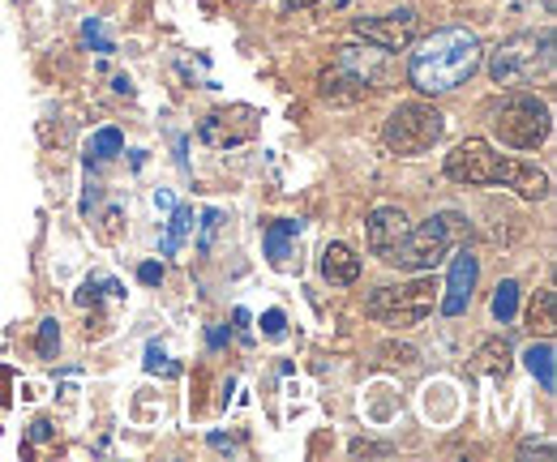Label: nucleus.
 Returning <instances> with one entry per match:
<instances>
[{
    "label": "nucleus",
    "mask_w": 557,
    "mask_h": 462,
    "mask_svg": "<svg viewBox=\"0 0 557 462\" xmlns=\"http://www.w3.org/2000/svg\"><path fill=\"white\" fill-rule=\"evenodd\" d=\"M463 223L455 214H437V218H424L420 227H408V236L399 240L395 258L386 265H399V270H412V274H424L450 253V245L459 240Z\"/></svg>",
    "instance_id": "nucleus-5"
},
{
    "label": "nucleus",
    "mask_w": 557,
    "mask_h": 462,
    "mask_svg": "<svg viewBox=\"0 0 557 462\" xmlns=\"http://www.w3.org/2000/svg\"><path fill=\"white\" fill-rule=\"evenodd\" d=\"M528 326L532 330H554V287H541L536 291V300H532V309H528Z\"/></svg>",
    "instance_id": "nucleus-16"
},
{
    "label": "nucleus",
    "mask_w": 557,
    "mask_h": 462,
    "mask_svg": "<svg viewBox=\"0 0 557 462\" xmlns=\"http://www.w3.org/2000/svg\"><path fill=\"white\" fill-rule=\"evenodd\" d=\"M515 313H519V283L515 278H502L497 283V296H493V317L506 326V322H515Z\"/></svg>",
    "instance_id": "nucleus-14"
},
{
    "label": "nucleus",
    "mask_w": 557,
    "mask_h": 462,
    "mask_svg": "<svg viewBox=\"0 0 557 462\" xmlns=\"http://www.w3.org/2000/svg\"><path fill=\"white\" fill-rule=\"evenodd\" d=\"M476 274H481V265L463 249V253L455 258V265H450V278H446V296H442V313H446V317L468 313L472 291H476Z\"/></svg>",
    "instance_id": "nucleus-11"
},
{
    "label": "nucleus",
    "mask_w": 557,
    "mask_h": 462,
    "mask_svg": "<svg viewBox=\"0 0 557 462\" xmlns=\"http://www.w3.org/2000/svg\"><path fill=\"white\" fill-rule=\"evenodd\" d=\"M554 4H557V0H545V9H549V13H554Z\"/></svg>",
    "instance_id": "nucleus-28"
},
{
    "label": "nucleus",
    "mask_w": 557,
    "mask_h": 462,
    "mask_svg": "<svg viewBox=\"0 0 557 462\" xmlns=\"http://www.w3.org/2000/svg\"><path fill=\"white\" fill-rule=\"evenodd\" d=\"M528 369H532V377L545 386V390H554L557 377H554V342H536L532 351H528Z\"/></svg>",
    "instance_id": "nucleus-13"
},
{
    "label": "nucleus",
    "mask_w": 557,
    "mask_h": 462,
    "mask_svg": "<svg viewBox=\"0 0 557 462\" xmlns=\"http://www.w3.org/2000/svg\"><path fill=\"white\" fill-rule=\"evenodd\" d=\"M442 133H446V116H442L433 103H399V108L391 112L382 137H386V146H391L395 154H420V150L437 146Z\"/></svg>",
    "instance_id": "nucleus-7"
},
{
    "label": "nucleus",
    "mask_w": 557,
    "mask_h": 462,
    "mask_svg": "<svg viewBox=\"0 0 557 462\" xmlns=\"http://www.w3.org/2000/svg\"><path fill=\"white\" fill-rule=\"evenodd\" d=\"M408 236V214L399 210V205H377L373 214H369V223H364V240H369V253L373 258H382V262H391L395 258V249H399V240Z\"/></svg>",
    "instance_id": "nucleus-10"
},
{
    "label": "nucleus",
    "mask_w": 557,
    "mask_h": 462,
    "mask_svg": "<svg viewBox=\"0 0 557 462\" xmlns=\"http://www.w3.org/2000/svg\"><path fill=\"white\" fill-rule=\"evenodd\" d=\"M322 278L335 283V287H351L360 278V258L351 253L348 245H326V253H322Z\"/></svg>",
    "instance_id": "nucleus-12"
},
{
    "label": "nucleus",
    "mask_w": 557,
    "mask_h": 462,
    "mask_svg": "<svg viewBox=\"0 0 557 462\" xmlns=\"http://www.w3.org/2000/svg\"><path fill=\"white\" fill-rule=\"evenodd\" d=\"M382 360H386V364H404V369H412L420 355H417V347H408V342H386V347H382Z\"/></svg>",
    "instance_id": "nucleus-19"
},
{
    "label": "nucleus",
    "mask_w": 557,
    "mask_h": 462,
    "mask_svg": "<svg viewBox=\"0 0 557 462\" xmlns=\"http://www.w3.org/2000/svg\"><path fill=\"white\" fill-rule=\"evenodd\" d=\"M485 61L481 52V39L463 26H446L437 35H429L412 52V65H408V77L420 95H446L455 86H463L476 68Z\"/></svg>",
    "instance_id": "nucleus-2"
},
{
    "label": "nucleus",
    "mask_w": 557,
    "mask_h": 462,
    "mask_svg": "<svg viewBox=\"0 0 557 462\" xmlns=\"http://www.w3.org/2000/svg\"><path fill=\"white\" fill-rule=\"evenodd\" d=\"M262 129V116L253 112V108H245V103H236V108H223V112H210L207 121H202V129L198 137L214 146V150H223V146H240V141H253Z\"/></svg>",
    "instance_id": "nucleus-9"
},
{
    "label": "nucleus",
    "mask_w": 557,
    "mask_h": 462,
    "mask_svg": "<svg viewBox=\"0 0 557 462\" xmlns=\"http://www.w3.org/2000/svg\"><path fill=\"white\" fill-rule=\"evenodd\" d=\"M185 232H194V210H189V205H181V210L172 214V227H168V236H163V253H176L181 240H185Z\"/></svg>",
    "instance_id": "nucleus-18"
},
{
    "label": "nucleus",
    "mask_w": 557,
    "mask_h": 462,
    "mask_svg": "<svg viewBox=\"0 0 557 462\" xmlns=\"http://www.w3.org/2000/svg\"><path fill=\"white\" fill-rule=\"evenodd\" d=\"M146 369H163V351H159V347L146 351Z\"/></svg>",
    "instance_id": "nucleus-26"
},
{
    "label": "nucleus",
    "mask_w": 557,
    "mask_h": 462,
    "mask_svg": "<svg viewBox=\"0 0 557 462\" xmlns=\"http://www.w3.org/2000/svg\"><path fill=\"white\" fill-rule=\"evenodd\" d=\"M351 30H356L364 43L382 48V52H404V48L417 39V9H391V13H382V17H356Z\"/></svg>",
    "instance_id": "nucleus-8"
},
{
    "label": "nucleus",
    "mask_w": 557,
    "mask_h": 462,
    "mask_svg": "<svg viewBox=\"0 0 557 462\" xmlns=\"http://www.w3.org/2000/svg\"><path fill=\"white\" fill-rule=\"evenodd\" d=\"M446 176L455 185H472V189H515L528 201L549 198V176L545 172H536L532 163H519L510 154H497L485 137L459 141L446 154Z\"/></svg>",
    "instance_id": "nucleus-1"
},
{
    "label": "nucleus",
    "mask_w": 557,
    "mask_h": 462,
    "mask_svg": "<svg viewBox=\"0 0 557 462\" xmlns=\"http://www.w3.org/2000/svg\"><path fill=\"white\" fill-rule=\"evenodd\" d=\"M292 236H296V223H287V218L267 232V253L275 265H287V258H292Z\"/></svg>",
    "instance_id": "nucleus-15"
},
{
    "label": "nucleus",
    "mask_w": 557,
    "mask_h": 462,
    "mask_svg": "<svg viewBox=\"0 0 557 462\" xmlns=\"http://www.w3.org/2000/svg\"><path fill=\"white\" fill-rule=\"evenodd\" d=\"M121 146H125V137H121V133H116V129H99V133H95V146H90V150H95L99 159H112Z\"/></svg>",
    "instance_id": "nucleus-20"
},
{
    "label": "nucleus",
    "mask_w": 557,
    "mask_h": 462,
    "mask_svg": "<svg viewBox=\"0 0 557 462\" xmlns=\"http://www.w3.org/2000/svg\"><path fill=\"white\" fill-rule=\"evenodd\" d=\"M57 347H61V330H57V322H44V326H39V355H44V360H52V355H57Z\"/></svg>",
    "instance_id": "nucleus-21"
},
{
    "label": "nucleus",
    "mask_w": 557,
    "mask_h": 462,
    "mask_svg": "<svg viewBox=\"0 0 557 462\" xmlns=\"http://www.w3.org/2000/svg\"><path fill=\"white\" fill-rule=\"evenodd\" d=\"M30 437H35V441H48V437H52V420H35Z\"/></svg>",
    "instance_id": "nucleus-25"
},
{
    "label": "nucleus",
    "mask_w": 557,
    "mask_h": 462,
    "mask_svg": "<svg viewBox=\"0 0 557 462\" xmlns=\"http://www.w3.org/2000/svg\"><path fill=\"white\" fill-rule=\"evenodd\" d=\"M476 369H481V373H506V369H510V347H506V342H485V347L476 351Z\"/></svg>",
    "instance_id": "nucleus-17"
},
{
    "label": "nucleus",
    "mask_w": 557,
    "mask_h": 462,
    "mask_svg": "<svg viewBox=\"0 0 557 462\" xmlns=\"http://www.w3.org/2000/svg\"><path fill=\"white\" fill-rule=\"evenodd\" d=\"M493 133L515 150H536L554 133V112L536 95H510L493 108Z\"/></svg>",
    "instance_id": "nucleus-4"
},
{
    "label": "nucleus",
    "mask_w": 557,
    "mask_h": 462,
    "mask_svg": "<svg viewBox=\"0 0 557 462\" xmlns=\"http://www.w3.org/2000/svg\"><path fill=\"white\" fill-rule=\"evenodd\" d=\"M287 9H309V4H318V0H283Z\"/></svg>",
    "instance_id": "nucleus-27"
},
{
    "label": "nucleus",
    "mask_w": 557,
    "mask_h": 462,
    "mask_svg": "<svg viewBox=\"0 0 557 462\" xmlns=\"http://www.w3.org/2000/svg\"><path fill=\"white\" fill-rule=\"evenodd\" d=\"M433 278H412V283H399V287H377L369 300H364V309H369V317L373 322H382V326H420L429 313H433Z\"/></svg>",
    "instance_id": "nucleus-6"
},
{
    "label": "nucleus",
    "mask_w": 557,
    "mask_h": 462,
    "mask_svg": "<svg viewBox=\"0 0 557 462\" xmlns=\"http://www.w3.org/2000/svg\"><path fill=\"white\" fill-rule=\"evenodd\" d=\"M262 334H267V338H278V334H283V313H278V309L262 313Z\"/></svg>",
    "instance_id": "nucleus-22"
},
{
    "label": "nucleus",
    "mask_w": 557,
    "mask_h": 462,
    "mask_svg": "<svg viewBox=\"0 0 557 462\" xmlns=\"http://www.w3.org/2000/svg\"><path fill=\"white\" fill-rule=\"evenodd\" d=\"M138 278H141V283H159V278H163V265L146 262V265L138 270Z\"/></svg>",
    "instance_id": "nucleus-24"
},
{
    "label": "nucleus",
    "mask_w": 557,
    "mask_h": 462,
    "mask_svg": "<svg viewBox=\"0 0 557 462\" xmlns=\"http://www.w3.org/2000/svg\"><path fill=\"white\" fill-rule=\"evenodd\" d=\"M549 73H554V26L523 30L497 43L488 57V77L497 86H532L536 77H549Z\"/></svg>",
    "instance_id": "nucleus-3"
},
{
    "label": "nucleus",
    "mask_w": 557,
    "mask_h": 462,
    "mask_svg": "<svg viewBox=\"0 0 557 462\" xmlns=\"http://www.w3.org/2000/svg\"><path fill=\"white\" fill-rule=\"evenodd\" d=\"M219 210H207V223H202V249H210V236H214V227H219Z\"/></svg>",
    "instance_id": "nucleus-23"
}]
</instances>
